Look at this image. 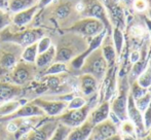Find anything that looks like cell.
I'll return each instance as SVG.
<instances>
[{"mask_svg":"<svg viewBox=\"0 0 151 140\" xmlns=\"http://www.w3.org/2000/svg\"><path fill=\"white\" fill-rule=\"evenodd\" d=\"M105 140H122V137H121V135L119 134V133H117V134L113 135V136L109 137V138H107Z\"/></svg>","mask_w":151,"mask_h":140,"instance_id":"cell-45","label":"cell"},{"mask_svg":"<svg viewBox=\"0 0 151 140\" xmlns=\"http://www.w3.org/2000/svg\"><path fill=\"white\" fill-rule=\"evenodd\" d=\"M110 113V102L109 101H102L97 107H93L88 114V121L95 126L97 124L104 122L109 118Z\"/></svg>","mask_w":151,"mask_h":140,"instance_id":"cell-16","label":"cell"},{"mask_svg":"<svg viewBox=\"0 0 151 140\" xmlns=\"http://www.w3.org/2000/svg\"><path fill=\"white\" fill-rule=\"evenodd\" d=\"M38 0H7L8 12L16 14L21 10L30 8L37 4Z\"/></svg>","mask_w":151,"mask_h":140,"instance_id":"cell-22","label":"cell"},{"mask_svg":"<svg viewBox=\"0 0 151 140\" xmlns=\"http://www.w3.org/2000/svg\"><path fill=\"white\" fill-rule=\"evenodd\" d=\"M52 1H54V0H38L37 5H38V7H39V9H41V8H44V7H46V6H48Z\"/></svg>","mask_w":151,"mask_h":140,"instance_id":"cell-42","label":"cell"},{"mask_svg":"<svg viewBox=\"0 0 151 140\" xmlns=\"http://www.w3.org/2000/svg\"><path fill=\"white\" fill-rule=\"evenodd\" d=\"M136 82H137L138 84L141 86L142 88L150 90V88H151V67H149L147 65V67L145 68V70L138 76Z\"/></svg>","mask_w":151,"mask_h":140,"instance_id":"cell-29","label":"cell"},{"mask_svg":"<svg viewBox=\"0 0 151 140\" xmlns=\"http://www.w3.org/2000/svg\"><path fill=\"white\" fill-rule=\"evenodd\" d=\"M7 7V0H0V8H3L4 7Z\"/></svg>","mask_w":151,"mask_h":140,"instance_id":"cell-46","label":"cell"},{"mask_svg":"<svg viewBox=\"0 0 151 140\" xmlns=\"http://www.w3.org/2000/svg\"><path fill=\"white\" fill-rule=\"evenodd\" d=\"M133 4L135 6L136 10H138V12H143L147 8V4L144 0H134Z\"/></svg>","mask_w":151,"mask_h":140,"instance_id":"cell-40","label":"cell"},{"mask_svg":"<svg viewBox=\"0 0 151 140\" xmlns=\"http://www.w3.org/2000/svg\"><path fill=\"white\" fill-rule=\"evenodd\" d=\"M14 138L12 134H10L6 129L5 123H0V140H8V138Z\"/></svg>","mask_w":151,"mask_h":140,"instance_id":"cell-39","label":"cell"},{"mask_svg":"<svg viewBox=\"0 0 151 140\" xmlns=\"http://www.w3.org/2000/svg\"><path fill=\"white\" fill-rule=\"evenodd\" d=\"M80 46V42H74V39H63L58 46H56V58L55 62L69 63L75 57L80 55L86 50L78 48Z\"/></svg>","mask_w":151,"mask_h":140,"instance_id":"cell-9","label":"cell"},{"mask_svg":"<svg viewBox=\"0 0 151 140\" xmlns=\"http://www.w3.org/2000/svg\"><path fill=\"white\" fill-rule=\"evenodd\" d=\"M58 124L57 118H50V120L44 118L43 122L25 132L17 140H50Z\"/></svg>","mask_w":151,"mask_h":140,"instance_id":"cell-8","label":"cell"},{"mask_svg":"<svg viewBox=\"0 0 151 140\" xmlns=\"http://www.w3.org/2000/svg\"><path fill=\"white\" fill-rule=\"evenodd\" d=\"M71 12V7L69 4H61L55 10V16L58 20H65L69 17Z\"/></svg>","mask_w":151,"mask_h":140,"instance_id":"cell-34","label":"cell"},{"mask_svg":"<svg viewBox=\"0 0 151 140\" xmlns=\"http://www.w3.org/2000/svg\"><path fill=\"white\" fill-rule=\"evenodd\" d=\"M32 102L37 105L43 111L44 115H47L48 118H58L59 115H61L67 109L68 103L59 100V99L50 100V99L42 98V97L34 99Z\"/></svg>","mask_w":151,"mask_h":140,"instance_id":"cell-10","label":"cell"},{"mask_svg":"<svg viewBox=\"0 0 151 140\" xmlns=\"http://www.w3.org/2000/svg\"><path fill=\"white\" fill-rule=\"evenodd\" d=\"M118 130L120 131L119 134L121 135H134V136H137L135 125L129 120L122 121V122L120 123Z\"/></svg>","mask_w":151,"mask_h":140,"instance_id":"cell-30","label":"cell"},{"mask_svg":"<svg viewBox=\"0 0 151 140\" xmlns=\"http://www.w3.org/2000/svg\"><path fill=\"white\" fill-rule=\"evenodd\" d=\"M129 94V80H127V76H123L119 84L118 94L110 102V110L119 118L121 122L127 120V108Z\"/></svg>","mask_w":151,"mask_h":140,"instance_id":"cell-6","label":"cell"},{"mask_svg":"<svg viewBox=\"0 0 151 140\" xmlns=\"http://www.w3.org/2000/svg\"><path fill=\"white\" fill-rule=\"evenodd\" d=\"M80 71L93 75L99 82H103L108 72V65L102 54L101 48L91 52L86 57Z\"/></svg>","mask_w":151,"mask_h":140,"instance_id":"cell-2","label":"cell"},{"mask_svg":"<svg viewBox=\"0 0 151 140\" xmlns=\"http://www.w3.org/2000/svg\"><path fill=\"white\" fill-rule=\"evenodd\" d=\"M96 104V94L91 96V99L88 101L86 105L78 109H66L61 115L57 118L60 124L69 127L70 129L75 128V127L81 125L84 123L88 118L91 110L95 107Z\"/></svg>","mask_w":151,"mask_h":140,"instance_id":"cell-3","label":"cell"},{"mask_svg":"<svg viewBox=\"0 0 151 140\" xmlns=\"http://www.w3.org/2000/svg\"><path fill=\"white\" fill-rule=\"evenodd\" d=\"M140 59H141V53H140L138 50L132 51L131 54H129V62H131L132 64H135V63L138 62Z\"/></svg>","mask_w":151,"mask_h":140,"instance_id":"cell-41","label":"cell"},{"mask_svg":"<svg viewBox=\"0 0 151 140\" xmlns=\"http://www.w3.org/2000/svg\"><path fill=\"white\" fill-rule=\"evenodd\" d=\"M22 87L9 82H0V104L9 100L17 99L22 95Z\"/></svg>","mask_w":151,"mask_h":140,"instance_id":"cell-17","label":"cell"},{"mask_svg":"<svg viewBox=\"0 0 151 140\" xmlns=\"http://www.w3.org/2000/svg\"><path fill=\"white\" fill-rule=\"evenodd\" d=\"M129 33L135 39H140V38L144 37L145 35V29L143 27L139 26V25H135L129 29Z\"/></svg>","mask_w":151,"mask_h":140,"instance_id":"cell-38","label":"cell"},{"mask_svg":"<svg viewBox=\"0 0 151 140\" xmlns=\"http://www.w3.org/2000/svg\"><path fill=\"white\" fill-rule=\"evenodd\" d=\"M147 65H148V60H147V58H146V56H141V59H140L138 62H136L135 64H133L132 70L129 74V82H136L138 76L145 70V68L147 67Z\"/></svg>","mask_w":151,"mask_h":140,"instance_id":"cell-24","label":"cell"},{"mask_svg":"<svg viewBox=\"0 0 151 140\" xmlns=\"http://www.w3.org/2000/svg\"><path fill=\"white\" fill-rule=\"evenodd\" d=\"M42 36H44V31L41 28L21 29L17 31L9 26L0 32V42H12L24 48L37 42Z\"/></svg>","mask_w":151,"mask_h":140,"instance_id":"cell-1","label":"cell"},{"mask_svg":"<svg viewBox=\"0 0 151 140\" xmlns=\"http://www.w3.org/2000/svg\"><path fill=\"white\" fill-rule=\"evenodd\" d=\"M134 101H135V104L137 106L138 109L141 112H143L151 102V92L149 91V92L146 93L144 96L140 97V98H138V99H134Z\"/></svg>","mask_w":151,"mask_h":140,"instance_id":"cell-31","label":"cell"},{"mask_svg":"<svg viewBox=\"0 0 151 140\" xmlns=\"http://www.w3.org/2000/svg\"><path fill=\"white\" fill-rule=\"evenodd\" d=\"M105 26L101 21L93 18H86L74 23L71 27L67 29L68 32H72L83 37H95L105 31Z\"/></svg>","mask_w":151,"mask_h":140,"instance_id":"cell-7","label":"cell"},{"mask_svg":"<svg viewBox=\"0 0 151 140\" xmlns=\"http://www.w3.org/2000/svg\"><path fill=\"white\" fill-rule=\"evenodd\" d=\"M112 43H113V46L115 48L116 56L119 57L121 53H122L123 45H124V36H123L121 29L114 27L113 33H112Z\"/></svg>","mask_w":151,"mask_h":140,"instance_id":"cell-26","label":"cell"},{"mask_svg":"<svg viewBox=\"0 0 151 140\" xmlns=\"http://www.w3.org/2000/svg\"><path fill=\"white\" fill-rule=\"evenodd\" d=\"M147 92H149V90L142 88L141 86L138 84L137 82H132V86H131V88H129V94H131V96L133 97L134 99H138V98H140V97L144 96Z\"/></svg>","mask_w":151,"mask_h":140,"instance_id":"cell-33","label":"cell"},{"mask_svg":"<svg viewBox=\"0 0 151 140\" xmlns=\"http://www.w3.org/2000/svg\"><path fill=\"white\" fill-rule=\"evenodd\" d=\"M121 137L122 140H139L138 136H134V135H121Z\"/></svg>","mask_w":151,"mask_h":140,"instance_id":"cell-44","label":"cell"},{"mask_svg":"<svg viewBox=\"0 0 151 140\" xmlns=\"http://www.w3.org/2000/svg\"><path fill=\"white\" fill-rule=\"evenodd\" d=\"M101 51H102V54H103L104 58H105L106 62H107L108 69L114 67V64H115L117 56H116L115 48H114L112 41L107 42L104 39L103 43H102V45H101Z\"/></svg>","mask_w":151,"mask_h":140,"instance_id":"cell-21","label":"cell"},{"mask_svg":"<svg viewBox=\"0 0 151 140\" xmlns=\"http://www.w3.org/2000/svg\"><path fill=\"white\" fill-rule=\"evenodd\" d=\"M117 133H119L118 127L108 118V120L93 126L88 140H105Z\"/></svg>","mask_w":151,"mask_h":140,"instance_id":"cell-14","label":"cell"},{"mask_svg":"<svg viewBox=\"0 0 151 140\" xmlns=\"http://www.w3.org/2000/svg\"><path fill=\"white\" fill-rule=\"evenodd\" d=\"M142 115H143L144 126H145V129L147 131L151 128V102L147 106V108L142 112Z\"/></svg>","mask_w":151,"mask_h":140,"instance_id":"cell-37","label":"cell"},{"mask_svg":"<svg viewBox=\"0 0 151 140\" xmlns=\"http://www.w3.org/2000/svg\"><path fill=\"white\" fill-rule=\"evenodd\" d=\"M69 71L68 65L65 63L61 62H54L52 64H50L45 70H43V76L46 75H58V74H64L67 73Z\"/></svg>","mask_w":151,"mask_h":140,"instance_id":"cell-27","label":"cell"},{"mask_svg":"<svg viewBox=\"0 0 151 140\" xmlns=\"http://www.w3.org/2000/svg\"><path fill=\"white\" fill-rule=\"evenodd\" d=\"M38 10H39V7L36 4V5L32 6L30 8L16 12L12 16V24H14V27H17V28L26 27L27 25H29L32 22V20L36 16Z\"/></svg>","mask_w":151,"mask_h":140,"instance_id":"cell-15","label":"cell"},{"mask_svg":"<svg viewBox=\"0 0 151 140\" xmlns=\"http://www.w3.org/2000/svg\"><path fill=\"white\" fill-rule=\"evenodd\" d=\"M88 103L84 97L82 96H74L69 102L67 103V109H78V108L83 107Z\"/></svg>","mask_w":151,"mask_h":140,"instance_id":"cell-32","label":"cell"},{"mask_svg":"<svg viewBox=\"0 0 151 140\" xmlns=\"http://www.w3.org/2000/svg\"><path fill=\"white\" fill-rule=\"evenodd\" d=\"M83 2V10H82V16L86 18H93L97 20L101 21L105 26V29H110L109 20L106 14L105 8L101 3L95 1V0H86Z\"/></svg>","mask_w":151,"mask_h":140,"instance_id":"cell-11","label":"cell"},{"mask_svg":"<svg viewBox=\"0 0 151 140\" xmlns=\"http://www.w3.org/2000/svg\"><path fill=\"white\" fill-rule=\"evenodd\" d=\"M37 70L35 64H30L21 60L8 72V79L9 82L17 86H26L34 79Z\"/></svg>","mask_w":151,"mask_h":140,"instance_id":"cell-4","label":"cell"},{"mask_svg":"<svg viewBox=\"0 0 151 140\" xmlns=\"http://www.w3.org/2000/svg\"><path fill=\"white\" fill-rule=\"evenodd\" d=\"M52 45V39H50V37H48V36H45V35L42 36V37L37 41L38 54H41V53L47 51Z\"/></svg>","mask_w":151,"mask_h":140,"instance_id":"cell-36","label":"cell"},{"mask_svg":"<svg viewBox=\"0 0 151 140\" xmlns=\"http://www.w3.org/2000/svg\"><path fill=\"white\" fill-rule=\"evenodd\" d=\"M93 125L88 120L81 125L72 128L68 134L67 140H88L93 131Z\"/></svg>","mask_w":151,"mask_h":140,"instance_id":"cell-19","label":"cell"},{"mask_svg":"<svg viewBox=\"0 0 151 140\" xmlns=\"http://www.w3.org/2000/svg\"><path fill=\"white\" fill-rule=\"evenodd\" d=\"M127 120L131 121L136 127V132H137L138 138L144 136L146 133V129L144 126L143 122V115L142 112L137 108L135 104L134 98L129 94V98H127Z\"/></svg>","mask_w":151,"mask_h":140,"instance_id":"cell-13","label":"cell"},{"mask_svg":"<svg viewBox=\"0 0 151 140\" xmlns=\"http://www.w3.org/2000/svg\"><path fill=\"white\" fill-rule=\"evenodd\" d=\"M55 58H56V45L52 44L47 51L38 54L35 61V66L37 67V69L45 70L50 64L55 62Z\"/></svg>","mask_w":151,"mask_h":140,"instance_id":"cell-20","label":"cell"},{"mask_svg":"<svg viewBox=\"0 0 151 140\" xmlns=\"http://www.w3.org/2000/svg\"><path fill=\"white\" fill-rule=\"evenodd\" d=\"M27 101H25L24 99H14V100H9L3 102L0 104V118L2 116H7L9 114L14 113L16 110H18L23 104H25Z\"/></svg>","mask_w":151,"mask_h":140,"instance_id":"cell-23","label":"cell"},{"mask_svg":"<svg viewBox=\"0 0 151 140\" xmlns=\"http://www.w3.org/2000/svg\"><path fill=\"white\" fill-rule=\"evenodd\" d=\"M32 116H45V115H44L43 111L31 101V102H26L25 104H23L14 113L9 114L7 116L0 118V123H8L14 120H17V118H32Z\"/></svg>","mask_w":151,"mask_h":140,"instance_id":"cell-12","label":"cell"},{"mask_svg":"<svg viewBox=\"0 0 151 140\" xmlns=\"http://www.w3.org/2000/svg\"><path fill=\"white\" fill-rule=\"evenodd\" d=\"M37 56H38L37 42H35V43H32L30 45L23 48L22 54H21V60L24 61V62H26V63L35 64V61H36Z\"/></svg>","mask_w":151,"mask_h":140,"instance_id":"cell-25","label":"cell"},{"mask_svg":"<svg viewBox=\"0 0 151 140\" xmlns=\"http://www.w3.org/2000/svg\"><path fill=\"white\" fill-rule=\"evenodd\" d=\"M70 130H71V129H70L69 127L59 123L58 126L55 129V131L52 132L50 140H67V137H68V134H69Z\"/></svg>","mask_w":151,"mask_h":140,"instance_id":"cell-28","label":"cell"},{"mask_svg":"<svg viewBox=\"0 0 151 140\" xmlns=\"http://www.w3.org/2000/svg\"><path fill=\"white\" fill-rule=\"evenodd\" d=\"M139 140H151V128L149 130L146 131V133L144 134V136L140 137Z\"/></svg>","mask_w":151,"mask_h":140,"instance_id":"cell-43","label":"cell"},{"mask_svg":"<svg viewBox=\"0 0 151 140\" xmlns=\"http://www.w3.org/2000/svg\"><path fill=\"white\" fill-rule=\"evenodd\" d=\"M144 1H145L146 4H147V7L151 8V0H144Z\"/></svg>","mask_w":151,"mask_h":140,"instance_id":"cell-47","label":"cell"},{"mask_svg":"<svg viewBox=\"0 0 151 140\" xmlns=\"http://www.w3.org/2000/svg\"><path fill=\"white\" fill-rule=\"evenodd\" d=\"M148 66H149V67H151V57H150V60L148 61Z\"/></svg>","mask_w":151,"mask_h":140,"instance_id":"cell-48","label":"cell"},{"mask_svg":"<svg viewBox=\"0 0 151 140\" xmlns=\"http://www.w3.org/2000/svg\"><path fill=\"white\" fill-rule=\"evenodd\" d=\"M23 48L12 42H1L0 46V70L9 72L19 61H21V54Z\"/></svg>","mask_w":151,"mask_h":140,"instance_id":"cell-5","label":"cell"},{"mask_svg":"<svg viewBox=\"0 0 151 140\" xmlns=\"http://www.w3.org/2000/svg\"><path fill=\"white\" fill-rule=\"evenodd\" d=\"M12 25V16L9 12H6L3 8H0V32Z\"/></svg>","mask_w":151,"mask_h":140,"instance_id":"cell-35","label":"cell"},{"mask_svg":"<svg viewBox=\"0 0 151 140\" xmlns=\"http://www.w3.org/2000/svg\"><path fill=\"white\" fill-rule=\"evenodd\" d=\"M99 82L91 74L82 73L79 77V89L82 95L86 97H91L97 93Z\"/></svg>","mask_w":151,"mask_h":140,"instance_id":"cell-18","label":"cell"}]
</instances>
